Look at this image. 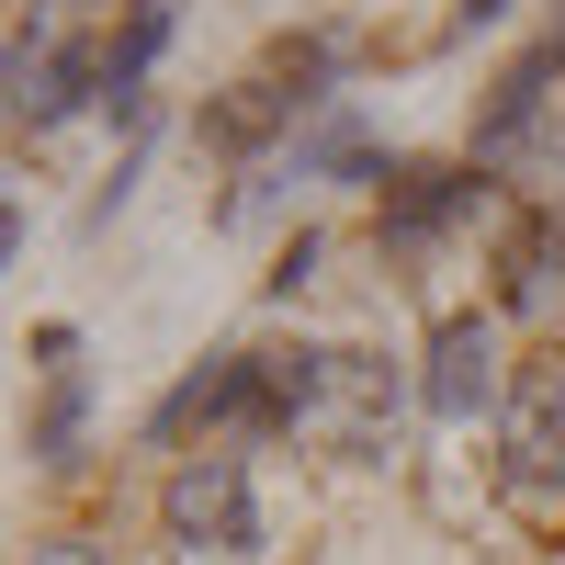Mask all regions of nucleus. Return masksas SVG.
Returning a JSON list of instances; mask_svg holds the SVG:
<instances>
[{
    "label": "nucleus",
    "mask_w": 565,
    "mask_h": 565,
    "mask_svg": "<svg viewBox=\"0 0 565 565\" xmlns=\"http://www.w3.org/2000/svg\"><path fill=\"white\" fill-rule=\"evenodd\" d=\"M282 125H295V103H282L271 79H249V90H226V103L204 114V136H215V148H260V136H282Z\"/></svg>",
    "instance_id": "12"
},
{
    "label": "nucleus",
    "mask_w": 565,
    "mask_h": 565,
    "mask_svg": "<svg viewBox=\"0 0 565 565\" xmlns=\"http://www.w3.org/2000/svg\"><path fill=\"white\" fill-rule=\"evenodd\" d=\"M23 565H114V554H103V543H90V532H57V543H34Z\"/></svg>",
    "instance_id": "15"
},
{
    "label": "nucleus",
    "mask_w": 565,
    "mask_h": 565,
    "mask_svg": "<svg viewBox=\"0 0 565 565\" xmlns=\"http://www.w3.org/2000/svg\"><path fill=\"white\" fill-rule=\"evenodd\" d=\"M90 103H103V45L57 34V45H45V68H34V90H23V136L68 125V114H90Z\"/></svg>",
    "instance_id": "10"
},
{
    "label": "nucleus",
    "mask_w": 565,
    "mask_h": 565,
    "mask_svg": "<svg viewBox=\"0 0 565 565\" xmlns=\"http://www.w3.org/2000/svg\"><path fill=\"white\" fill-rule=\"evenodd\" d=\"M554 271H565V215L543 204V215L509 226V249H498V306L509 317H543L554 306Z\"/></svg>",
    "instance_id": "9"
},
{
    "label": "nucleus",
    "mask_w": 565,
    "mask_h": 565,
    "mask_svg": "<svg viewBox=\"0 0 565 565\" xmlns=\"http://www.w3.org/2000/svg\"><path fill=\"white\" fill-rule=\"evenodd\" d=\"M328 385H340V351H249V418H238V430H295V418L328 396Z\"/></svg>",
    "instance_id": "6"
},
{
    "label": "nucleus",
    "mask_w": 565,
    "mask_h": 565,
    "mask_svg": "<svg viewBox=\"0 0 565 565\" xmlns=\"http://www.w3.org/2000/svg\"><path fill=\"white\" fill-rule=\"evenodd\" d=\"M79 430H90V373H57L34 407V463H79Z\"/></svg>",
    "instance_id": "13"
},
{
    "label": "nucleus",
    "mask_w": 565,
    "mask_h": 565,
    "mask_svg": "<svg viewBox=\"0 0 565 565\" xmlns=\"http://www.w3.org/2000/svg\"><path fill=\"white\" fill-rule=\"evenodd\" d=\"M498 396V328L487 317H441L430 328V362H418V407L441 418V430H463Z\"/></svg>",
    "instance_id": "4"
},
{
    "label": "nucleus",
    "mask_w": 565,
    "mask_h": 565,
    "mask_svg": "<svg viewBox=\"0 0 565 565\" xmlns=\"http://www.w3.org/2000/svg\"><path fill=\"white\" fill-rule=\"evenodd\" d=\"M543 170H554V215H565V136H543Z\"/></svg>",
    "instance_id": "18"
},
{
    "label": "nucleus",
    "mask_w": 565,
    "mask_h": 565,
    "mask_svg": "<svg viewBox=\"0 0 565 565\" xmlns=\"http://www.w3.org/2000/svg\"><path fill=\"white\" fill-rule=\"evenodd\" d=\"M12 249H23V204L0 193V271H12Z\"/></svg>",
    "instance_id": "17"
},
{
    "label": "nucleus",
    "mask_w": 565,
    "mask_h": 565,
    "mask_svg": "<svg viewBox=\"0 0 565 565\" xmlns=\"http://www.w3.org/2000/svg\"><path fill=\"white\" fill-rule=\"evenodd\" d=\"M554 68H565V45H532V57L509 68L498 90H487V114H476V170L521 159L532 136H543V103H554Z\"/></svg>",
    "instance_id": "5"
},
{
    "label": "nucleus",
    "mask_w": 565,
    "mask_h": 565,
    "mask_svg": "<svg viewBox=\"0 0 565 565\" xmlns=\"http://www.w3.org/2000/svg\"><path fill=\"white\" fill-rule=\"evenodd\" d=\"M34 362L45 373H79V328H34Z\"/></svg>",
    "instance_id": "16"
},
{
    "label": "nucleus",
    "mask_w": 565,
    "mask_h": 565,
    "mask_svg": "<svg viewBox=\"0 0 565 565\" xmlns=\"http://www.w3.org/2000/svg\"><path fill=\"white\" fill-rule=\"evenodd\" d=\"M193 418H215V430H238L249 418V351H215V362H193L181 385L148 407V441H181Z\"/></svg>",
    "instance_id": "7"
},
{
    "label": "nucleus",
    "mask_w": 565,
    "mask_h": 565,
    "mask_svg": "<svg viewBox=\"0 0 565 565\" xmlns=\"http://www.w3.org/2000/svg\"><path fill=\"white\" fill-rule=\"evenodd\" d=\"M170 23H181V0H136L125 34H103V114H125V125L148 114V68H159Z\"/></svg>",
    "instance_id": "8"
},
{
    "label": "nucleus",
    "mask_w": 565,
    "mask_h": 565,
    "mask_svg": "<svg viewBox=\"0 0 565 565\" xmlns=\"http://www.w3.org/2000/svg\"><path fill=\"white\" fill-rule=\"evenodd\" d=\"M351 57H362L351 34H295V45H282V57H271V90H282V103H295V114H328V103H340V90H328V79H340Z\"/></svg>",
    "instance_id": "11"
},
{
    "label": "nucleus",
    "mask_w": 565,
    "mask_h": 565,
    "mask_svg": "<svg viewBox=\"0 0 565 565\" xmlns=\"http://www.w3.org/2000/svg\"><path fill=\"white\" fill-rule=\"evenodd\" d=\"M317 249H328V238H317V226H295V238H282V260H271V271H260V295H271V306H282V295H295V282H306V271H317Z\"/></svg>",
    "instance_id": "14"
},
{
    "label": "nucleus",
    "mask_w": 565,
    "mask_h": 565,
    "mask_svg": "<svg viewBox=\"0 0 565 565\" xmlns=\"http://www.w3.org/2000/svg\"><path fill=\"white\" fill-rule=\"evenodd\" d=\"M487 204V170L476 159H396L385 170V204H373V249H430L441 238V226H463V215H476Z\"/></svg>",
    "instance_id": "3"
},
{
    "label": "nucleus",
    "mask_w": 565,
    "mask_h": 565,
    "mask_svg": "<svg viewBox=\"0 0 565 565\" xmlns=\"http://www.w3.org/2000/svg\"><path fill=\"white\" fill-rule=\"evenodd\" d=\"M498 12H509V0H463V12H452V23H463V34H476V23H498Z\"/></svg>",
    "instance_id": "19"
},
{
    "label": "nucleus",
    "mask_w": 565,
    "mask_h": 565,
    "mask_svg": "<svg viewBox=\"0 0 565 565\" xmlns=\"http://www.w3.org/2000/svg\"><path fill=\"white\" fill-rule=\"evenodd\" d=\"M159 521H170V543H181V554H249V543H260L249 463H238V452H193V463L159 487Z\"/></svg>",
    "instance_id": "2"
},
{
    "label": "nucleus",
    "mask_w": 565,
    "mask_h": 565,
    "mask_svg": "<svg viewBox=\"0 0 565 565\" xmlns=\"http://www.w3.org/2000/svg\"><path fill=\"white\" fill-rule=\"evenodd\" d=\"M498 498L521 521H565V362H521L498 396Z\"/></svg>",
    "instance_id": "1"
}]
</instances>
